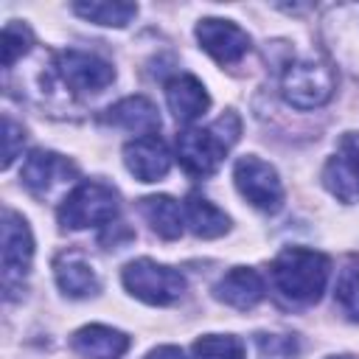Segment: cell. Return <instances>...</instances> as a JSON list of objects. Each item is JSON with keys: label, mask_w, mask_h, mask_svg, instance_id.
<instances>
[{"label": "cell", "mask_w": 359, "mask_h": 359, "mask_svg": "<svg viewBox=\"0 0 359 359\" xmlns=\"http://www.w3.org/2000/svg\"><path fill=\"white\" fill-rule=\"evenodd\" d=\"M272 286L289 306H311L323 297L331 278V258L309 247H286L269 269Z\"/></svg>", "instance_id": "1"}, {"label": "cell", "mask_w": 359, "mask_h": 359, "mask_svg": "<svg viewBox=\"0 0 359 359\" xmlns=\"http://www.w3.org/2000/svg\"><path fill=\"white\" fill-rule=\"evenodd\" d=\"M238 135H241L238 115L224 112L208 126L180 132L177 135V157L191 177H210L219 168V163L224 160V154L230 151V146L238 140Z\"/></svg>", "instance_id": "2"}, {"label": "cell", "mask_w": 359, "mask_h": 359, "mask_svg": "<svg viewBox=\"0 0 359 359\" xmlns=\"http://www.w3.org/2000/svg\"><path fill=\"white\" fill-rule=\"evenodd\" d=\"M337 87L334 67L320 56H303L286 65L280 76L283 98L297 109H317L323 107Z\"/></svg>", "instance_id": "3"}, {"label": "cell", "mask_w": 359, "mask_h": 359, "mask_svg": "<svg viewBox=\"0 0 359 359\" xmlns=\"http://www.w3.org/2000/svg\"><path fill=\"white\" fill-rule=\"evenodd\" d=\"M115 216H118V194L115 188L98 180L79 182L59 205V224L67 230L112 224Z\"/></svg>", "instance_id": "4"}, {"label": "cell", "mask_w": 359, "mask_h": 359, "mask_svg": "<svg viewBox=\"0 0 359 359\" xmlns=\"http://www.w3.org/2000/svg\"><path fill=\"white\" fill-rule=\"evenodd\" d=\"M123 286L149 306H168L182 297L185 292V275L174 266L157 264L151 258L129 261L121 272Z\"/></svg>", "instance_id": "5"}, {"label": "cell", "mask_w": 359, "mask_h": 359, "mask_svg": "<svg viewBox=\"0 0 359 359\" xmlns=\"http://www.w3.org/2000/svg\"><path fill=\"white\" fill-rule=\"evenodd\" d=\"M233 180L238 194L264 213H278L283 208V185L278 180V171L264 163L261 157L244 154L233 165Z\"/></svg>", "instance_id": "6"}, {"label": "cell", "mask_w": 359, "mask_h": 359, "mask_svg": "<svg viewBox=\"0 0 359 359\" xmlns=\"http://www.w3.org/2000/svg\"><path fill=\"white\" fill-rule=\"evenodd\" d=\"M31 258L34 238L28 222L14 210H3V286L8 297H14V292L22 286V278L31 269Z\"/></svg>", "instance_id": "7"}, {"label": "cell", "mask_w": 359, "mask_h": 359, "mask_svg": "<svg viewBox=\"0 0 359 359\" xmlns=\"http://www.w3.org/2000/svg\"><path fill=\"white\" fill-rule=\"evenodd\" d=\"M56 73L59 79L79 95L84 93H98L104 90L107 84H112L115 79V70L109 62H104L101 56L95 53H87V50H62L56 53Z\"/></svg>", "instance_id": "8"}, {"label": "cell", "mask_w": 359, "mask_h": 359, "mask_svg": "<svg viewBox=\"0 0 359 359\" xmlns=\"http://www.w3.org/2000/svg\"><path fill=\"white\" fill-rule=\"evenodd\" d=\"M325 188L339 202H359V135H345L323 168Z\"/></svg>", "instance_id": "9"}, {"label": "cell", "mask_w": 359, "mask_h": 359, "mask_svg": "<svg viewBox=\"0 0 359 359\" xmlns=\"http://www.w3.org/2000/svg\"><path fill=\"white\" fill-rule=\"evenodd\" d=\"M196 39L202 50H208L219 65H236L250 50V36L230 20L205 17L196 25Z\"/></svg>", "instance_id": "10"}, {"label": "cell", "mask_w": 359, "mask_h": 359, "mask_svg": "<svg viewBox=\"0 0 359 359\" xmlns=\"http://www.w3.org/2000/svg\"><path fill=\"white\" fill-rule=\"evenodd\" d=\"M20 177H22V182H25L34 194L48 196L50 191H56V188L73 182V180L79 177V168H76L67 157H62V154H56V151H42V149H36V151H31V154L25 157Z\"/></svg>", "instance_id": "11"}, {"label": "cell", "mask_w": 359, "mask_h": 359, "mask_svg": "<svg viewBox=\"0 0 359 359\" xmlns=\"http://www.w3.org/2000/svg\"><path fill=\"white\" fill-rule=\"evenodd\" d=\"M123 163L140 182H157L171 168V151L157 135H146L123 146Z\"/></svg>", "instance_id": "12"}, {"label": "cell", "mask_w": 359, "mask_h": 359, "mask_svg": "<svg viewBox=\"0 0 359 359\" xmlns=\"http://www.w3.org/2000/svg\"><path fill=\"white\" fill-rule=\"evenodd\" d=\"M165 101L177 123H194L210 107V95L205 93L202 81L191 73H177L165 81Z\"/></svg>", "instance_id": "13"}, {"label": "cell", "mask_w": 359, "mask_h": 359, "mask_svg": "<svg viewBox=\"0 0 359 359\" xmlns=\"http://www.w3.org/2000/svg\"><path fill=\"white\" fill-rule=\"evenodd\" d=\"M216 300H222L224 306L230 309H238V311H247L252 306H258L266 294V286H264V278L250 269V266H236L230 269L213 289Z\"/></svg>", "instance_id": "14"}, {"label": "cell", "mask_w": 359, "mask_h": 359, "mask_svg": "<svg viewBox=\"0 0 359 359\" xmlns=\"http://www.w3.org/2000/svg\"><path fill=\"white\" fill-rule=\"evenodd\" d=\"M70 348L84 359H121L129 351V337L109 325H84L73 334Z\"/></svg>", "instance_id": "15"}, {"label": "cell", "mask_w": 359, "mask_h": 359, "mask_svg": "<svg viewBox=\"0 0 359 359\" xmlns=\"http://www.w3.org/2000/svg\"><path fill=\"white\" fill-rule=\"evenodd\" d=\"M107 123H115L121 129H129L135 132L137 137H146V135H157L160 129V115H157V107L143 98V95H129L118 104H112L104 115Z\"/></svg>", "instance_id": "16"}, {"label": "cell", "mask_w": 359, "mask_h": 359, "mask_svg": "<svg viewBox=\"0 0 359 359\" xmlns=\"http://www.w3.org/2000/svg\"><path fill=\"white\" fill-rule=\"evenodd\" d=\"M53 275H56L59 289L70 297H90L101 289L95 269L79 252H62L53 261Z\"/></svg>", "instance_id": "17"}, {"label": "cell", "mask_w": 359, "mask_h": 359, "mask_svg": "<svg viewBox=\"0 0 359 359\" xmlns=\"http://www.w3.org/2000/svg\"><path fill=\"white\" fill-rule=\"evenodd\" d=\"M140 213L143 219L151 224V230L165 238V241H174L182 236V227H185V210L165 194L160 196H146L140 199Z\"/></svg>", "instance_id": "18"}, {"label": "cell", "mask_w": 359, "mask_h": 359, "mask_svg": "<svg viewBox=\"0 0 359 359\" xmlns=\"http://www.w3.org/2000/svg\"><path fill=\"white\" fill-rule=\"evenodd\" d=\"M182 210H185V224H188L191 233L199 236V238H219V236H224L227 227H230V219H227L210 199H205V196H199V194H191V196L185 199Z\"/></svg>", "instance_id": "19"}, {"label": "cell", "mask_w": 359, "mask_h": 359, "mask_svg": "<svg viewBox=\"0 0 359 359\" xmlns=\"http://www.w3.org/2000/svg\"><path fill=\"white\" fill-rule=\"evenodd\" d=\"M73 11L90 22L123 28L137 14V6L135 3H76Z\"/></svg>", "instance_id": "20"}, {"label": "cell", "mask_w": 359, "mask_h": 359, "mask_svg": "<svg viewBox=\"0 0 359 359\" xmlns=\"http://www.w3.org/2000/svg\"><path fill=\"white\" fill-rule=\"evenodd\" d=\"M194 359H244V345L230 334H205L194 342Z\"/></svg>", "instance_id": "21"}, {"label": "cell", "mask_w": 359, "mask_h": 359, "mask_svg": "<svg viewBox=\"0 0 359 359\" xmlns=\"http://www.w3.org/2000/svg\"><path fill=\"white\" fill-rule=\"evenodd\" d=\"M34 36L28 31V25L22 22H8L3 28V67H11L28 48H31Z\"/></svg>", "instance_id": "22"}, {"label": "cell", "mask_w": 359, "mask_h": 359, "mask_svg": "<svg viewBox=\"0 0 359 359\" xmlns=\"http://www.w3.org/2000/svg\"><path fill=\"white\" fill-rule=\"evenodd\" d=\"M337 300L351 320H359V266H348L337 283Z\"/></svg>", "instance_id": "23"}, {"label": "cell", "mask_w": 359, "mask_h": 359, "mask_svg": "<svg viewBox=\"0 0 359 359\" xmlns=\"http://www.w3.org/2000/svg\"><path fill=\"white\" fill-rule=\"evenodd\" d=\"M258 351H261V359H292L297 353V345H294L292 337L261 334L258 337Z\"/></svg>", "instance_id": "24"}, {"label": "cell", "mask_w": 359, "mask_h": 359, "mask_svg": "<svg viewBox=\"0 0 359 359\" xmlns=\"http://www.w3.org/2000/svg\"><path fill=\"white\" fill-rule=\"evenodd\" d=\"M3 140H6V149H3V168H8L17 154L22 151V143H25V129L20 123H14L8 115L3 118Z\"/></svg>", "instance_id": "25"}, {"label": "cell", "mask_w": 359, "mask_h": 359, "mask_svg": "<svg viewBox=\"0 0 359 359\" xmlns=\"http://www.w3.org/2000/svg\"><path fill=\"white\" fill-rule=\"evenodd\" d=\"M146 359H185V356H182V351L174 348V345H160V348H154Z\"/></svg>", "instance_id": "26"}, {"label": "cell", "mask_w": 359, "mask_h": 359, "mask_svg": "<svg viewBox=\"0 0 359 359\" xmlns=\"http://www.w3.org/2000/svg\"><path fill=\"white\" fill-rule=\"evenodd\" d=\"M331 359H351V356H331Z\"/></svg>", "instance_id": "27"}]
</instances>
